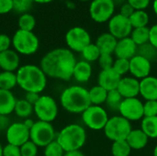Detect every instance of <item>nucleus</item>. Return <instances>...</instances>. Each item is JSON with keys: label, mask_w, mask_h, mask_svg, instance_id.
<instances>
[{"label": "nucleus", "mask_w": 157, "mask_h": 156, "mask_svg": "<svg viewBox=\"0 0 157 156\" xmlns=\"http://www.w3.org/2000/svg\"><path fill=\"white\" fill-rule=\"evenodd\" d=\"M76 62L72 51L65 48H57L48 51L41 58L40 67L47 77L69 81L73 78Z\"/></svg>", "instance_id": "obj_1"}, {"label": "nucleus", "mask_w": 157, "mask_h": 156, "mask_svg": "<svg viewBox=\"0 0 157 156\" xmlns=\"http://www.w3.org/2000/svg\"><path fill=\"white\" fill-rule=\"evenodd\" d=\"M17 86L26 93L40 94L46 88L47 76L41 68L35 64L21 65L16 72Z\"/></svg>", "instance_id": "obj_2"}, {"label": "nucleus", "mask_w": 157, "mask_h": 156, "mask_svg": "<svg viewBox=\"0 0 157 156\" xmlns=\"http://www.w3.org/2000/svg\"><path fill=\"white\" fill-rule=\"evenodd\" d=\"M60 104L69 113L82 114L91 106L88 89L77 85L64 88L60 95Z\"/></svg>", "instance_id": "obj_3"}, {"label": "nucleus", "mask_w": 157, "mask_h": 156, "mask_svg": "<svg viewBox=\"0 0 157 156\" xmlns=\"http://www.w3.org/2000/svg\"><path fill=\"white\" fill-rule=\"evenodd\" d=\"M56 141L64 152L81 150L86 142V131L83 126L72 123L63 127L57 133Z\"/></svg>", "instance_id": "obj_4"}, {"label": "nucleus", "mask_w": 157, "mask_h": 156, "mask_svg": "<svg viewBox=\"0 0 157 156\" xmlns=\"http://www.w3.org/2000/svg\"><path fill=\"white\" fill-rule=\"evenodd\" d=\"M12 46L18 54L32 55L39 50L40 41L33 31H27L18 29L12 38Z\"/></svg>", "instance_id": "obj_5"}, {"label": "nucleus", "mask_w": 157, "mask_h": 156, "mask_svg": "<svg viewBox=\"0 0 157 156\" xmlns=\"http://www.w3.org/2000/svg\"><path fill=\"white\" fill-rule=\"evenodd\" d=\"M132 130L131 121L120 115L109 118L103 131L105 136L113 143L117 141H125Z\"/></svg>", "instance_id": "obj_6"}, {"label": "nucleus", "mask_w": 157, "mask_h": 156, "mask_svg": "<svg viewBox=\"0 0 157 156\" xmlns=\"http://www.w3.org/2000/svg\"><path fill=\"white\" fill-rule=\"evenodd\" d=\"M57 133L51 122L37 120L29 130V140L39 148H44L46 145L56 140Z\"/></svg>", "instance_id": "obj_7"}, {"label": "nucleus", "mask_w": 157, "mask_h": 156, "mask_svg": "<svg viewBox=\"0 0 157 156\" xmlns=\"http://www.w3.org/2000/svg\"><path fill=\"white\" fill-rule=\"evenodd\" d=\"M33 109L38 120L51 123L55 120L59 113L56 100L49 95H40L39 100L34 104Z\"/></svg>", "instance_id": "obj_8"}, {"label": "nucleus", "mask_w": 157, "mask_h": 156, "mask_svg": "<svg viewBox=\"0 0 157 156\" xmlns=\"http://www.w3.org/2000/svg\"><path fill=\"white\" fill-rule=\"evenodd\" d=\"M109 119L107 111L101 106L91 105L82 113V120L85 126L93 131L104 130Z\"/></svg>", "instance_id": "obj_9"}, {"label": "nucleus", "mask_w": 157, "mask_h": 156, "mask_svg": "<svg viewBox=\"0 0 157 156\" xmlns=\"http://www.w3.org/2000/svg\"><path fill=\"white\" fill-rule=\"evenodd\" d=\"M65 42L70 51L82 52V51L91 43V37L85 29L81 27H74L66 32Z\"/></svg>", "instance_id": "obj_10"}, {"label": "nucleus", "mask_w": 157, "mask_h": 156, "mask_svg": "<svg viewBox=\"0 0 157 156\" xmlns=\"http://www.w3.org/2000/svg\"><path fill=\"white\" fill-rule=\"evenodd\" d=\"M115 4L113 0H92L89 13L91 18L98 23L109 21L113 17Z\"/></svg>", "instance_id": "obj_11"}, {"label": "nucleus", "mask_w": 157, "mask_h": 156, "mask_svg": "<svg viewBox=\"0 0 157 156\" xmlns=\"http://www.w3.org/2000/svg\"><path fill=\"white\" fill-rule=\"evenodd\" d=\"M119 112L121 117L129 121H138L143 120L144 115V103L137 97L123 98Z\"/></svg>", "instance_id": "obj_12"}, {"label": "nucleus", "mask_w": 157, "mask_h": 156, "mask_svg": "<svg viewBox=\"0 0 157 156\" xmlns=\"http://www.w3.org/2000/svg\"><path fill=\"white\" fill-rule=\"evenodd\" d=\"M133 28L131 24L130 18L121 14L113 16L109 21V30L117 40L127 38L131 35Z\"/></svg>", "instance_id": "obj_13"}, {"label": "nucleus", "mask_w": 157, "mask_h": 156, "mask_svg": "<svg viewBox=\"0 0 157 156\" xmlns=\"http://www.w3.org/2000/svg\"><path fill=\"white\" fill-rule=\"evenodd\" d=\"M6 139L8 144L20 147L29 141V130L23 122H13L6 131Z\"/></svg>", "instance_id": "obj_14"}, {"label": "nucleus", "mask_w": 157, "mask_h": 156, "mask_svg": "<svg viewBox=\"0 0 157 156\" xmlns=\"http://www.w3.org/2000/svg\"><path fill=\"white\" fill-rule=\"evenodd\" d=\"M152 71V63L145 58L136 54L130 60V72L132 77L144 79L150 75Z\"/></svg>", "instance_id": "obj_15"}, {"label": "nucleus", "mask_w": 157, "mask_h": 156, "mask_svg": "<svg viewBox=\"0 0 157 156\" xmlns=\"http://www.w3.org/2000/svg\"><path fill=\"white\" fill-rule=\"evenodd\" d=\"M117 90L123 98L137 97L140 95V80L132 76L121 77Z\"/></svg>", "instance_id": "obj_16"}, {"label": "nucleus", "mask_w": 157, "mask_h": 156, "mask_svg": "<svg viewBox=\"0 0 157 156\" xmlns=\"http://www.w3.org/2000/svg\"><path fill=\"white\" fill-rule=\"evenodd\" d=\"M137 49L138 46L132 40V38L127 37L118 40L114 53L117 58L131 60L137 54Z\"/></svg>", "instance_id": "obj_17"}, {"label": "nucleus", "mask_w": 157, "mask_h": 156, "mask_svg": "<svg viewBox=\"0 0 157 156\" xmlns=\"http://www.w3.org/2000/svg\"><path fill=\"white\" fill-rule=\"evenodd\" d=\"M20 67L19 54L15 50H7L0 52V68L2 71L16 73Z\"/></svg>", "instance_id": "obj_18"}, {"label": "nucleus", "mask_w": 157, "mask_h": 156, "mask_svg": "<svg viewBox=\"0 0 157 156\" xmlns=\"http://www.w3.org/2000/svg\"><path fill=\"white\" fill-rule=\"evenodd\" d=\"M121 76L118 74L112 68L101 70L98 78V85L105 88L108 92L117 89Z\"/></svg>", "instance_id": "obj_19"}, {"label": "nucleus", "mask_w": 157, "mask_h": 156, "mask_svg": "<svg viewBox=\"0 0 157 156\" xmlns=\"http://www.w3.org/2000/svg\"><path fill=\"white\" fill-rule=\"evenodd\" d=\"M140 95L146 100H157V77L149 75L140 80Z\"/></svg>", "instance_id": "obj_20"}, {"label": "nucleus", "mask_w": 157, "mask_h": 156, "mask_svg": "<svg viewBox=\"0 0 157 156\" xmlns=\"http://www.w3.org/2000/svg\"><path fill=\"white\" fill-rule=\"evenodd\" d=\"M91 75H92V66L90 63L85 60L76 62L73 72V78L76 82L80 84L86 83L91 78Z\"/></svg>", "instance_id": "obj_21"}, {"label": "nucleus", "mask_w": 157, "mask_h": 156, "mask_svg": "<svg viewBox=\"0 0 157 156\" xmlns=\"http://www.w3.org/2000/svg\"><path fill=\"white\" fill-rule=\"evenodd\" d=\"M126 141L130 145V147L132 148V150L140 151L146 147L149 138L142 131V129H136V130H132Z\"/></svg>", "instance_id": "obj_22"}, {"label": "nucleus", "mask_w": 157, "mask_h": 156, "mask_svg": "<svg viewBox=\"0 0 157 156\" xmlns=\"http://www.w3.org/2000/svg\"><path fill=\"white\" fill-rule=\"evenodd\" d=\"M17 100L12 91L0 89V115L9 116L13 113Z\"/></svg>", "instance_id": "obj_23"}, {"label": "nucleus", "mask_w": 157, "mask_h": 156, "mask_svg": "<svg viewBox=\"0 0 157 156\" xmlns=\"http://www.w3.org/2000/svg\"><path fill=\"white\" fill-rule=\"evenodd\" d=\"M117 42L118 40L109 32H107L102 33L100 36H98L96 41V45L98 46L101 53L112 54L115 51Z\"/></svg>", "instance_id": "obj_24"}, {"label": "nucleus", "mask_w": 157, "mask_h": 156, "mask_svg": "<svg viewBox=\"0 0 157 156\" xmlns=\"http://www.w3.org/2000/svg\"><path fill=\"white\" fill-rule=\"evenodd\" d=\"M108 93L109 92L105 88H103L102 86H100L98 85L91 87L88 90L89 99H90L91 105L101 106L102 104L106 103Z\"/></svg>", "instance_id": "obj_25"}, {"label": "nucleus", "mask_w": 157, "mask_h": 156, "mask_svg": "<svg viewBox=\"0 0 157 156\" xmlns=\"http://www.w3.org/2000/svg\"><path fill=\"white\" fill-rule=\"evenodd\" d=\"M141 129L149 139H157V116L144 117L141 123Z\"/></svg>", "instance_id": "obj_26"}, {"label": "nucleus", "mask_w": 157, "mask_h": 156, "mask_svg": "<svg viewBox=\"0 0 157 156\" xmlns=\"http://www.w3.org/2000/svg\"><path fill=\"white\" fill-rule=\"evenodd\" d=\"M14 112L17 115V117H18L20 119H25V120L29 119L32 115V113H34L33 105L29 103L24 98L17 99L16 106H15Z\"/></svg>", "instance_id": "obj_27"}, {"label": "nucleus", "mask_w": 157, "mask_h": 156, "mask_svg": "<svg viewBox=\"0 0 157 156\" xmlns=\"http://www.w3.org/2000/svg\"><path fill=\"white\" fill-rule=\"evenodd\" d=\"M17 86V74L13 72H0V89L11 91Z\"/></svg>", "instance_id": "obj_28"}, {"label": "nucleus", "mask_w": 157, "mask_h": 156, "mask_svg": "<svg viewBox=\"0 0 157 156\" xmlns=\"http://www.w3.org/2000/svg\"><path fill=\"white\" fill-rule=\"evenodd\" d=\"M132 40L135 42L137 46H141L149 42L150 39V29L147 27L133 29L131 33Z\"/></svg>", "instance_id": "obj_29"}, {"label": "nucleus", "mask_w": 157, "mask_h": 156, "mask_svg": "<svg viewBox=\"0 0 157 156\" xmlns=\"http://www.w3.org/2000/svg\"><path fill=\"white\" fill-rule=\"evenodd\" d=\"M129 18L133 29L146 27L149 22V16L144 10H135Z\"/></svg>", "instance_id": "obj_30"}, {"label": "nucleus", "mask_w": 157, "mask_h": 156, "mask_svg": "<svg viewBox=\"0 0 157 156\" xmlns=\"http://www.w3.org/2000/svg\"><path fill=\"white\" fill-rule=\"evenodd\" d=\"M137 54L145 58L149 62H156L157 59V49L153 46L150 42H147L145 44H143L141 46H138L137 49Z\"/></svg>", "instance_id": "obj_31"}, {"label": "nucleus", "mask_w": 157, "mask_h": 156, "mask_svg": "<svg viewBox=\"0 0 157 156\" xmlns=\"http://www.w3.org/2000/svg\"><path fill=\"white\" fill-rule=\"evenodd\" d=\"M81 54L85 61L88 63H93V62L98 61L101 55V52L99 49L98 48V46L96 45V43H90L82 51Z\"/></svg>", "instance_id": "obj_32"}, {"label": "nucleus", "mask_w": 157, "mask_h": 156, "mask_svg": "<svg viewBox=\"0 0 157 156\" xmlns=\"http://www.w3.org/2000/svg\"><path fill=\"white\" fill-rule=\"evenodd\" d=\"M132 148L128 144L127 141H117L113 142L111 145L112 156H130Z\"/></svg>", "instance_id": "obj_33"}, {"label": "nucleus", "mask_w": 157, "mask_h": 156, "mask_svg": "<svg viewBox=\"0 0 157 156\" xmlns=\"http://www.w3.org/2000/svg\"><path fill=\"white\" fill-rule=\"evenodd\" d=\"M17 24H18L19 29L27 30V31H32L36 26V19L31 14L24 13L19 17Z\"/></svg>", "instance_id": "obj_34"}, {"label": "nucleus", "mask_w": 157, "mask_h": 156, "mask_svg": "<svg viewBox=\"0 0 157 156\" xmlns=\"http://www.w3.org/2000/svg\"><path fill=\"white\" fill-rule=\"evenodd\" d=\"M122 100H123V97L119 93V91L117 89H115V90L109 91L107 100H106V104L110 109L119 111V108H120Z\"/></svg>", "instance_id": "obj_35"}, {"label": "nucleus", "mask_w": 157, "mask_h": 156, "mask_svg": "<svg viewBox=\"0 0 157 156\" xmlns=\"http://www.w3.org/2000/svg\"><path fill=\"white\" fill-rule=\"evenodd\" d=\"M64 154V150L56 140L43 148V156H63Z\"/></svg>", "instance_id": "obj_36"}, {"label": "nucleus", "mask_w": 157, "mask_h": 156, "mask_svg": "<svg viewBox=\"0 0 157 156\" xmlns=\"http://www.w3.org/2000/svg\"><path fill=\"white\" fill-rule=\"evenodd\" d=\"M112 69L122 77V75L130 72V60L117 58V60L114 61Z\"/></svg>", "instance_id": "obj_37"}, {"label": "nucleus", "mask_w": 157, "mask_h": 156, "mask_svg": "<svg viewBox=\"0 0 157 156\" xmlns=\"http://www.w3.org/2000/svg\"><path fill=\"white\" fill-rule=\"evenodd\" d=\"M33 3V0H13V10L21 15L28 13Z\"/></svg>", "instance_id": "obj_38"}, {"label": "nucleus", "mask_w": 157, "mask_h": 156, "mask_svg": "<svg viewBox=\"0 0 157 156\" xmlns=\"http://www.w3.org/2000/svg\"><path fill=\"white\" fill-rule=\"evenodd\" d=\"M39 147L30 140L20 146L21 156H38Z\"/></svg>", "instance_id": "obj_39"}, {"label": "nucleus", "mask_w": 157, "mask_h": 156, "mask_svg": "<svg viewBox=\"0 0 157 156\" xmlns=\"http://www.w3.org/2000/svg\"><path fill=\"white\" fill-rule=\"evenodd\" d=\"M144 117L157 116V100H148L144 103Z\"/></svg>", "instance_id": "obj_40"}, {"label": "nucleus", "mask_w": 157, "mask_h": 156, "mask_svg": "<svg viewBox=\"0 0 157 156\" xmlns=\"http://www.w3.org/2000/svg\"><path fill=\"white\" fill-rule=\"evenodd\" d=\"M98 63L101 67L102 70L106 69H110L113 66L114 60L112 57V54H107V53H101L99 59H98Z\"/></svg>", "instance_id": "obj_41"}, {"label": "nucleus", "mask_w": 157, "mask_h": 156, "mask_svg": "<svg viewBox=\"0 0 157 156\" xmlns=\"http://www.w3.org/2000/svg\"><path fill=\"white\" fill-rule=\"evenodd\" d=\"M3 156H21L20 147L7 143L3 148Z\"/></svg>", "instance_id": "obj_42"}, {"label": "nucleus", "mask_w": 157, "mask_h": 156, "mask_svg": "<svg viewBox=\"0 0 157 156\" xmlns=\"http://www.w3.org/2000/svg\"><path fill=\"white\" fill-rule=\"evenodd\" d=\"M12 45V39L6 34H0V52L7 51Z\"/></svg>", "instance_id": "obj_43"}, {"label": "nucleus", "mask_w": 157, "mask_h": 156, "mask_svg": "<svg viewBox=\"0 0 157 156\" xmlns=\"http://www.w3.org/2000/svg\"><path fill=\"white\" fill-rule=\"evenodd\" d=\"M151 0H128V3L135 9V10H144L146 8Z\"/></svg>", "instance_id": "obj_44"}, {"label": "nucleus", "mask_w": 157, "mask_h": 156, "mask_svg": "<svg viewBox=\"0 0 157 156\" xmlns=\"http://www.w3.org/2000/svg\"><path fill=\"white\" fill-rule=\"evenodd\" d=\"M13 10V0H0V15Z\"/></svg>", "instance_id": "obj_45"}, {"label": "nucleus", "mask_w": 157, "mask_h": 156, "mask_svg": "<svg viewBox=\"0 0 157 156\" xmlns=\"http://www.w3.org/2000/svg\"><path fill=\"white\" fill-rule=\"evenodd\" d=\"M135 11V9L129 4V3H127V4H124L122 6H121V15H122V16H124V17H130L132 14H133V12Z\"/></svg>", "instance_id": "obj_46"}, {"label": "nucleus", "mask_w": 157, "mask_h": 156, "mask_svg": "<svg viewBox=\"0 0 157 156\" xmlns=\"http://www.w3.org/2000/svg\"><path fill=\"white\" fill-rule=\"evenodd\" d=\"M11 121L8 116L0 115V131H6L10 126Z\"/></svg>", "instance_id": "obj_47"}, {"label": "nucleus", "mask_w": 157, "mask_h": 156, "mask_svg": "<svg viewBox=\"0 0 157 156\" xmlns=\"http://www.w3.org/2000/svg\"><path fill=\"white\" fill-rule=\"evenodd\" d=\"M40 95L38 93H33V92H27L25 94V97L24 99H26L29 103H30L31 105L34 106V104L39 100Z\"/></svg>", "instance_id": "obj_48"}, {"label": "nucleus", "mask_w": 157, "mask_h": 156, "mask_svg": "<svg viewBox=\"0 0 157 156\" xmlns=\"http://www.w3.org/2000/svg\"><path fill=\"white\" fill-rule=\"evenodd\" d=\"M149 42L157 49V24L154 25L150 29V39Z\"/></svg>", "instance_id": "obj_49"}, {"label": "nucleus", "mask_w": 157, "mask_h": 156, "mask_svg": "<svg viewBox=\"0 0 157 156\" xmlns=\"http://www.w3.org/2000/svg\"><path fill=\"white\" fill-rule=\"evenodd\" d=\"M63 156H86L84 153L81 152V150H76V151H71V152H65Z\"/></svg>", "instance_id": "obj_50"}, {"label": "nucleus", "mask_w": 157, "mask_h": 156, "mask_svg": "<svg viewBox=\"0 0 157 156\" xmlns=\"http://www.w3.org/2000/svg\"><path fill=\"white\" fill-rule=\"evenodd\" d=\"M23 123H24V125H25V126H26V127H27L29 130H30V129L33 127V125H34L35 121H34L32 119L29 118V119H26V120H24Z\"/></svg>", "instance_id": "obj_51"}, {"label": "nucleus", "mask_w": 157, "mask_h": 156, "mask_svg": "<svg viewBox=\"0 0 157 156\" xmlns=\"http://www.w3.org/2000/svg\"><path fill=\"white\" fill-rule=\"evenodd\" d=\"M53 0H33V2L35 3H39V4H47V3H50Z\"/></svg>", "instance_id": "obj_52"}, {"label": "nucleus", "mask_w": 157, "mask_h": 156, "mask_svg": "<svg viewBox=\"0 0 157 156\" xmlns=\"http://www.w3.org/2000/svg\"><path fill=\"white\" fill-rule=\"evenodd\" d=\"M153 8H154V11H155V13L156 14L157 16V0H155V1H154Z\"/></svg>", "instance_id": "obj_53"}, {"label": "nucleus", "mask_w": 157, "mask_h": 156, "mask_svg": "<svg viewBox=\"0 0 157 156\" xmlns=\"http://www.w3.org/2000/svg\"><path fill=\"white\" fill-rule=\"evenodd\" d=\"M153 156H157V145H155V147L154 148V151H153Z\"/></svg>", "instance_id": "obj_54"}, {"label": "nucleus", "mask_w": 157, "mask_h": 156, "mask_svg": "<svg viewBox=\"0 0 157 156\" xmlns=\"http://www.w3.org/2000/svg\"><path fill=\"white\" fill-rule=\"evenodd\" d=\"M3 148L4 146H2V144L0 143V156H3Z\"/></svg>", "instance_id": "obj_55"}, {"label": "nucleus", "mask_w": 157, "mask_h": 156, "mask_svg": "<svg viewBox=\"0 0 157 156\" xmlns=\"http://www.w3.org/2000/svg\"><path fill=\"white\" fill-rule=\"evenodd\" d=\"M80 1H89V0H80Z\"/></svg>", "instance_id": "obj_56"}, {"label": "nucleus", "mask_w": 157, "mask_h": 156, "mask_svg": "<svg viewBox=\"0 0 157 156\" xmlns=\"http://www.w3.org/2000/svg\"><path fill=\"white\" fill-rule=\"evenodd\" d=\"M156 63H157V59H156Z\"/></svg>", "instance_id": "obj_57"}, {"label": "nucleus", "mask_w": 157, "mask_h": 156, "mask_svg": "<svg viewBox=\"0 0 157 156\" xmlns=\"http://www.w3.org/2000/svg\"><path fill=\"white\" fill-rule=\"evenodd\" d=\"M38 156H40V155H38Z\"/></svg>", "instance_id": "obj_58"}]
</instances>
